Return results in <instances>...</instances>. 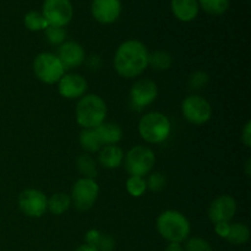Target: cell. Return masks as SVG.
I'll list each match as a JSON object with an SVG mask.
<instances>
[{"mask_svg":"<svg viewBox=\"0 0 251 251\" xmlns=\"http://www.w3.org/2000/svg\"><path fill=\"white\" fill-rule=\"evenodd\" d=\"M58 90L61 97L75 100L85 95L87 91V81L78 74H68L59 80Z\"/></svg>","mask_w":251,"mask_h":251,"instance_id":"cell-13","label":"cell"},{"mask_svg":"<svg viewBox=\"0 0 251 251\" xmlns=\"http://www.w3.org/2000/svg\"><path fill=\"white\" fill-rule=\"evenodd\" d=\"M103 145H115L123 139V130L115 123H102L96 127Z\"/></svg>","mask_w":251,"mask_h":251,"instance_id":"cell-18","label":"cell"},{"mask_svg":"<svg viewBox=\"0 0 251 251\" xmlns=\"http://www.w3.org/2000/svg\"><path fill=\"white\" fill-rule=\"evenodd\" d=\"M126 190L134 198H140L147 190L146 180L142 176H130L126 181Z\"/></svg>","mask_w":251,"mask_h":251,"instance_id":"cell-27","label":"cell"},{"mask_svg":"<svg viewBox=\"0 0 251 251\" xmlns=\"http://www.w3.org/2000/svg\"><path fill=\"white\" fill-rule=\"evenodd\" d=\"M33 70L39 81L48 85L59 82L65 69L58 56L51 53H41L33 61Z\"/></svg>","mask_w":251,"mask_h":251,"instance_id":"cell-5","label":"cell"},{"mask_svg":"<svg viewBox=\"0 0 251 251\" xmlns=\"http://www.w3.org/2000/svg\"><path fill=\"white\" fill-rule=\"evenodd\" d=\"M184 251H212V248L202 238H191L186 243Z\"/></svg>","mask_w":251,"mask_h":251,"instance_id":"cell-31","label":"cell"},{"mask_svg":"<svg viewBox=\"0 0 251 251\" xmlns=\"http://www.w3.org/2000/svg\"><path fill=\"white\" fill-rule=\"evenodd\" d=\"M76 164H77V169L80 171V173L83 174L85 178L95 179L97 176V166H96V162L88 154H81V156H78Z\"/></svg>","mask_w":251,"mask_h":251,"instance_id":"cell-24","label":"cell"},{"mask_svg":"<svg viewBox=\"0 0 251 251\" xmlns=\"http://www.w3.org/2000/svg\"><path fill=\"white\" fill-rule=\"evenodd\" d=\"M199 5L211 15H222L229 7V0H199Z\"/></svg>","mask_w":251,"mask_h":251,"instance_id":"cell-25","label":"cell"},{"mask_svg":"<svg viewBox=\"0 0 251 251\" xmlns=\"http://www.w3.org/2000/svg\"><path fill=\"white\" fill-rule=\"evenodd\" d=\"M210 77L205 71H195L189 77V85L193 90H202L207 86Z\"/></svg>","mask_w":251,"mask_h":251,"instance_id":"cell-30","label":"cell"},{"mask_svg":"<svg viewBox=\"0 0 251 251\" xmlns=\"http://www.w3.org/2000/svg\"><path fill=\"white\" fill-rule=\"evenodd\" d=\"M100 188L95 179L81 178L74 184L71 191V203L78 211H88L97 201Z\"/></svg>","mask_w":251,"mask_h":251,"instance_id":"cell-7","label":"cell"},{"mask_svg":"<svg viewBox=\"0 0 251 251\" xmlns=\"http://www.w3.org/2000/svg\"><path fill=\"white\" fill-rule=\"evenodd\" d=\"M156 163L153 151L149 147L135 146L125 156V168L132 176H142L150 173Z\"/></svg>","mask_w":251,"mask_h":251,"instance_id":"cell-6","label":"cell"},{"mask_svg":"<svg viewBox=\"0 0 251 251\" xmlns=\"http://www.w3.org/2000/svg\"><path fill=\"white\" fill-rule=\"evenodd\" d=\"M65 70L77 68L85 61V50L76 42H64L60 44L56 55Z\"/></svg>","mask_w":251,"mask_h":251,"instance_id":"cell-15","label":"cell"},{"mask_svg":"<svg viewBox=\"0 0 251 251\" xmlns=\"http://www.w3.org/2000/svg\"><path fill=\"white\" fill-rule=\"evenodd\" d=\"M245 168H247V176H250V174H251V159H248L247 164H245Z\"/></svg>","mask_w":251,"mask_h":251,"instance_id":"cell-36","label":"cell"},{"mask_svg":"<svg viewBox=\"0 0 251 251\" xmlns=\"http://www.w3.org/2000/svg\"><path fill=\"white\" fill-rule=\"evenodd\" d=\"M98 161H100V166L107 169L118 168L119 166H122L123 161H124V152L115 145H105L100 150Z\"/></svg>","mask_w":251,"mask_h":251,"instance_id":"cell-16","label":"cell"},{"mask_svg":"<svg viewBox=\"0 0 251 251\" xmlns=\"http://www.w3.org/2000/svg\"><path fill=\"white\" fill-rule=\"evenodd\" d=\"M107 117V104L97 95L82 96L76 105V120L83 129H96Z\"/></svg>","mask_w":251,"mask_h":251,"instance_id":"cell-2","label":"cell"},{"mask_svg":"<svg viewBox=\"0 0 251 251\" xmlns=\"http://www.w3.org/2000/svg\"><path fill=\"white\" fill-rule=\"evenodd\" d=\"M80 144L87 152H98L103 147L102 140L96 129H83L80 134Z\"/></svg>","mask_w":251,"mask_h":251,"instance_id":"cell-20","label":"cell"},{"mask_svg":"<svg viewBox=\"0 0 251 251\" xmlns=\"http://www.w3.org/2000/svg\"><path fill=\"white\" fill-rule=\"evenodd\" d=\"M86 244L96 248L98 251H113L115 247V242L109 235L102 234L98 230L92 229L86 234Z\"/></svg>","mask_w":251,"mask_h":251,"instance_id":"cell-19","label":"cell"},{"mask_svg":"<svg viewBox=\"0 0 251 251\" xmlns=\"http://www.w3.org/2000/svg\"><path fill=\"white\" fill-rule=\"evenodd\" d=\"M181 110L189 123L195 125H202L212 117V107L201 96H189L183 100Z\"/></svg>","mask_w":251,"mask_h":251,"instance_id":"cell-8","label":"cell"},{"mask_svg":"<svg viewBox=\"0 0 251 251\" xmlns=\"http://www.w3.org/2000/svg\"><path fill=\"white\" fill-rule=\"evenodd\" d=\"M242 142L247 147H251V122L245 124L244 129L242 131Z\"/></svg>","mask_w":251,"mask_h":251,"instance_id":"cell-33","label":"cell"},{"mask_svg":"<svg viewBox=\"0 0 251 251\" xmlns=\"http://www.w3.org/2000/svg\"><path fill=\"white\" fill-rule=\"evenodd\" d=\"M46 38L51 46H60L65 42L66 32L64 27L58 26H48L46 29Z\"/></svg>","mask_w":251,"mask_h":251,"instance_id":"cell-28","label":"cell"},{"mask_svg":"<svg viewBox=\"0 0 251 251\" xmlns=\"http://www.w3.org/2000/svg\"><path fill=\"white\" fill-rule=\"evenodd\" d=\"M149 51L139 41H126L120 44L114 55V68L120 76L134 78L141 75L149 66Z\"/></svg>","mask_w":251,"mask_h":251,"instance_id":"cell-1","label":"cell"},{"mask_svg":"<svg viewBox=\"0 0 251 251\" xmlns=\"http://www.w3.org/2000/svg\"><path fill=\"white\" fill-rule=\"evenodd\" d=\"M71 206V199L64 193H56L48 200V210L53 215L60 216L69 210Z\"/></svg>","mask_w":251,"mask_h":251,"instance_id":"cell-21","label":"cell"},{"mask_svg":"<svg viewBox=\"0 0 251 251\" xmlns=\"http://www.w3.org/2000/svg\"><path fill=\"white\" fill-rule=\"evenodd\" d=\"M249 238L250 230L248 226H245L244 223H233V225H230L229 233H228V237L226 239L230 244L242 245L245 244L249 240Z\"/></svg>","mask_w":251,"mask_h":251,"instance_id":"cell-22","label":"cell"},{"mask_svg":"<svg viewBox=\"0 0 251 251\" xmlns=\"http://www.w3.org/2000/svg\"><path fill=\"white\" fill-rule=\"evenodd\" d=\"M230 229V223L229 222H218L215 223V230L221 238H227L228 233H229Z\"/></svg>","mask_w":251,"mask_h":251,"instance_id":"cell-32","label":"cell"},{"mask_svg":"<svg viewBox=\"0 0 251 251\" xmlns=\"http://www.w3.org/2000/svg\"><path fill=\"white\" fill-rule=\"evenodd\" d=\"M158 233L169 243H179L186 239L190 234V225L183 213L168 210L162 212L157 218Z\"/></svg>","mask_w":251,"mask_h":251,"instance_id":"cell-3","label":"cell"},{"mask_svg":"<svg viewBox=\"0 0 251 251\" xmlns=\"http://www.w3.org/2000/svg\"><path fill=\"white\" fill-rule=\"evenodd\" d=\"M164 251H184V249L179 243H171Z\"/></svg>","mask_w":251,"mask_h":251,"instance_id":"cell-34","label":"cell"},{"mask_svg":"<svg viewBox=\"0 0 251 251\" xmlns=\"http://www.w3.org/2000/svg\"><path fill=\"white\" fill-rule=\"evenodd\" d=\"M173 64V58L168 51L156 50L149 54V65H151L154 70L164 71L168 70Z\"/></svg>","mask_w":251,"mask_h":251,"instance_id":"cell-23","label":"cell"},{"mask_svg":"<svg viewBox=\"0 0 251 251\" xmlns=\"http://www.w3.org/2000/svg\"><path fill=\"white\" fill-rule=\"evenodd\" d=\"M237 212V202L229 195L218 196L211 202L208 217L213 223L229 222Z\"/></svg>","mask_w":251,"mask_h":251,"instance_id":"cell-12","label":"cell"},{"mask_svg":"<svg viewBox=\"0 0 251 251\" xmlns=\"http://www.w3.org/2000/svg\"><path fill=\"white\" fill-rule=\"evenodd\" d=\"M172 11L180 21H193L199 14V2L198 0H172Z\"/></svg>","mask_w":251,"mask_h":251,"instance_id":"cell-17","label":"cell"},{"mask_svg":"<svg viewBox=\"0 0 251 251\" xmlns=\"http://www.w3.org/2000/svg\"><path fill=\"white\" fill-rule=\"evenodd\" d=\"M158 95L156 82L150 78H140L132 85L130 90V102L134 108L144 109L145 107L151 104Z\"/></svg>","mask_w":251,"mask_h":251,"instance_id":"cell-11","label":"cell"},{"mask_svg":"<svg viewBox=\"0 0 251 251\" xmlns=\"http://www.w3.org/2000/svg\"><path fill=\"white\" fill-rule=\"evenodd\" d=\"M93 17L100 24H113L122 11L120 0H93L91 6Z\"/></svg>","mask_w":251,"mask_h":251,"instance_id":"cell-14","label":"cell"},{"mask_svg":"<svg viewBox=\"0 0 251 251\" xmlns=\"http://www.w3.org/2000/svg\"><path fill=\"white\" fill-rule=\"evenodd\" d=\"M73 12L70 0H46L42 15L49 26L64 27L71 21Z\"/></svg>","mask_w":251,"mask_h":251,"instance_id":"cell-9","label":"cell"},{"mask_svg":"<svg viewBox=\"0 0 251 251\" xmlns=\"http://www.w3.org/2000/svg\"><path fill=\"white\" fill-rule=\"evenodd\" d=\"M76 251H98L96 248L91 247V245L88 244H83V245H80V247L76 249Z\"/></svg>","mask_w":251,"mask_h":251,"instance_id":"cell-35","label":"cell"},{"mask_svg":"<svg viewBox=\"0 0 251 251\" xmlns=\"http://www.w3.org/2000/svg\"><path fill=\"white\" fill-rule=\"evenodd\" d=\"M172 125L168 118L159 112L147 113L139 123L140 136L149 144H161L171 135Z\"/></svg>","mask_w":251,"mask_h":251,"instance_id":"cell-4","label":"cell"},{"mask_svg":"<svg viewBox=\"0 0 251 251\" xmlns=\"http://www.w3.org/2000/svg\"><path fill=\"white\" fill-rule=\"evenodd\" d=\"M167 184V179L163 174L161 173H152L146 180L147 189L153 193H158V191L163 190L164 186Z\"/></svg>","mask_w":251,"mask_h":251,"instance_id":"cell-29","label":"cell"},{"mask_svg":"<svg viewBox=\"0 0 251 251\" xmlns=\"http://www.w3.org/2000/svg\"><path fill=\"white\" fill-rule=\"evenodd\" d=\"M19 207L28 217L38 218L48 210V199L42 191L26 189L19 196Z\"/></svg>","mask_w":251,"mask_h":251,"instance_id":"cell-10","label":"cell"},{"mask_svg":"<svg viewBox=\"0 0 251 251\" xmlns=\"http://www.w3.org/2000/svg\"><path fill=\"white\" fill-rule=\"evenodd\" d=\"M24 22L25 26L29 31H42V29H46L49 26L43 15L38 11H29L28 14H26Z\"/></svg>","mask_w":251,"mask_h":251,"instance_id":"cell-26","label":"cell"}]
</instances>
